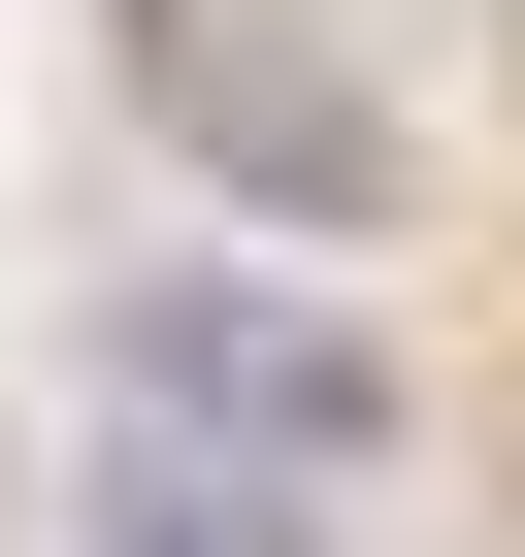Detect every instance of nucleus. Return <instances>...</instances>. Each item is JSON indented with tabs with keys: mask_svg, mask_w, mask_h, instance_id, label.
Returning <instances> with one entry per match:
<instances>
[{
	"mask_svg": "<svg viewBox=\"0 0 525 557\" xmlns=\"http://www.w3.org/2000/svg\"><path fill=\"white\" fill-rule=\"evenodd\" d=\"M99 426H164V459H230V492H296V524H329V492L394 459V361H362L329 296H230V262H164V296L99 329Z\"/></svg>",
	"mask_w": 525,
	"mask_h": 557,
	"instance_id": "obj_1",
	"label": "nucleus"
},
{
	"mask_svg": "<svg viewBox=\"0 0 525 557\" xmlns=\"http://www.w3.org/2000/svg\"><path fill=\"white\" fill-rule=\"evenodd\" d=\"M164 132H197V164H262L296 230H394V132H362L296 34H164Z\"/></svg>",
	"mask_w": 525,
	"mask_h": 557,
	"instance_id": "obj_2",
	"label": "nucleus"
},
{
	"mask_svg": "<svg viewBox=\"0 0 525 557\" xmlns=\"http://www.w3.org/2000/svg\"><path fill=\"white\" fill-rule=\"evenodd\" d=\"M66 557H329L296 492H230V459H164V426H99V524Z\"/></svg>",
	"mask_w": 525,
	"mask_h": 557,
	"instance_id": "obj_3",
	"label": "nucleus"
}]
</instances>
